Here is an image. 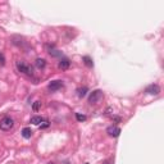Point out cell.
I'll return each instance as SVG.
<instances>
[{
  "label": "cell",
  "instance_id": "8",
  "mask_svg": "<svg viewBox=\"0 0 164 164\" xmlns=\"http://www.w3.org/2000/svg\"><path fill=\"white\" fill-rule=\"evenodd\" d=\"M35 67L37 69H44L46 67V60L42 59V58H37V59L35 60Z\"/></svg>",
  "mask_w": 164,
  "mask_h": 164
},
{
  "label": "cell",
  "instance_id": "17",
  "mask_svg": "<svg viewBox=\"0 0 164 164\" xmlns=\"http://www.w3.org/2000/svg\"><path fill=\"white\" fill-rule=\"evenodd\" d=\"M5 63V59H4V55L0 54V64H4Z\"/></svg>",
  "mask_w": 164,
  "mask_h": 164
},
{
  "label": "cell",
  "instance_id": "13",
  "mask_svg": "<svg viewBox=\"0 0 164 164\" xmlns=\"http://www.w3.org/2000/svg\"><path fill=\"white\" fill-rule=\"evenodd\" d=\"M84 62H85V64L87 67H93L94 65V63H93V60H91L90 56H84Z\"/></svg>",
  "mask_w": 164,
  "mask_h": 164
},
{
  "label": "cell",
  "instance_id": "18",
  "mask_svg": "<svg viewBox=\"0 0 164 164\" xmlns=\"http://www.w3.org/2000/svg\"><path fill=\"white\" fill-rule=\"evenodd\" d=\"M104 164H113V162H112V160H109V162H105Z\"/></svg>",
  "mask_w": 164,
  "mask_h": 164
},
{
  "label": "cell",
  "instance_id": "6",
  "mask_svg": "<svg viewBox=\"0 0 164 164\" xmlns=\"http://www.w3.org/2000/svg\"><path fill=\"white\" fill-rule=\"evenodd\" d=\"M145 93L149 94V95H158L160 93V87H159L158 85H150L149 87H146Z\"/></svg>",
  "mask_w": 164,
  "mask_h": 164
},
{
  "label": "cell",
  "instance_id": "2",
  "mask_svg": "<svg viewBox=\"0 0 164 164\" xmlns=\"http://www.w3.org/2000/svg\"><path fill=\"white\" fill-rule=\"evenodd\" d=\"M14 126V119L11 117H4L2 120H0V129L2 131H11Z\"/></svg>",
  "mask_w": 164,
  "mask_h": 164
},
{
  "label": "cell",
  "instance_id": "10",
  "mask_svg": "<svg viewBox=\"0 0 164 164\" xmlns=\"http://www.w3.org/2000/svg\"><path fill=\"white\" fill-rule=\"evenodd\" d=\"M87 87L86 86H84V87H80V89H77V95H78V98L82 99V98H85L86 94H87Z\"/></svg>",
  "mask_w": 164,
  "mask_h": 164
},
{
  "label": "cell",
  "instance_id": "16",
  "mask_svg": "<svg viewBox=\"0 0 164 164\" xmlns=\"http://www.w3.org/2000/svg\"><path fill=\"white\" fill-rule=\"evenodd\" d=\"M50 126V123L47 122V120H44V122H42V124H40V128L42 129V128H47Z\"/></svg>",
  "mask_w": 164,
  "mask_h": 164
},
{
  "label": "cell",
  "instance_id": "14",
  "mask_svg": "<svg viewBox=\"0 0 164 164\" xmlns=\"http://www.w3.org/2000/svg\"><path fill=\"white\" fill-rule=\"evenodd\" d=\"M49 54L53 55V56H59L60 53L58 51V50H55V49H53V47H50V49H49Z\"/></svg>",
  "mask_w": 164,
  "mask_h": 164
},
{
  "label": "cell",
  "instance_id": "19",
  "mask_svg": "<svg viewBox=\"0 0 164 164\" xmlns=\"http://www.w3.org/2000/svg\"><path fill=\"white\" fill-rule=\"evenodd\" d=\"M49 164H54V163H49Z\"/></svg>",
  "mask_w": 164,
  "mask_h": 164
},
{
  "label": "cell",
  "instance_id": "1",
  "mask_svg": "<svg viewBox=\"0 0 164 164\" xmlns=\"http://www.w3.org/2000/svg\"><path fill=\"white\" fill-rule=\"evenodd\" d=\"M17 69L26 76H30V77L33 76V67L26 63L25 60H17Z\"/></svg>",
  "mask_w": 164,
  "mask_h": 164
},
{
  "label": "cell",
  "instance_id": "15",
  "mask_svg": "<svg viewBox=\"0 0 164 164\" xmlns=\"http://www.w3.org/2000/svg\"><path fill=\"white\" fill-rule=\"evenodd\" d=\"M76 118H77L78 122H84V120H86V115L80 114V113H76Z\"/></svg>",
  "mask_w": 164,
  "mask_h": 164
},
{
  "label": "cell",
  "instance_id": "20",
  "mask_svg": "<svg viewBox=\"0 0 164 164\" xmlns=\"http://www.w3.org/2000/svg\"><path fill=\"white\" fill-rule=\"evenodd\" d=\"M85 164H89V163H85Z\"/></svg>",
  "mask_w": 164,
  "mask_h": 164
},
{
  "label": "cell",
  "instance_id": "5",
  "mask_svg": "<svg viewBox=\"0 0 164 164\" xmlns=\"http://www.w3.org/2000/svg\"><path fill=\"white\" fill-rule=\"evenodd\" d=\"M107 133L112 137H118L119 133H120V128L117 127V126H110V127L107 128Z\"/></svg>",
  "mask_w": 164,
  "mask_h": 164
},
{
  "label": "cell",
  "instance_id": "12",
  "mask_svg": "<svg viewBox=\"0 0 164 164\" xmlns=\"http://www.w3.org/2000/svg\"><path fill=\"white\" fill-rule=\"evenodd\" d=\"M41 105H42V103H41L40 100L35 101V103H33V105H32V109H33V112H37V110L41 108Z\"/></svg>",
  "mask_w": 164,
  "mask_h": 164
},
{
  "label": "cell",
  "instance_id": "7",
  "mask_svg": "<svg viewBox=\"0 0 164 164\" xmlns=\"http://www.w3.org/2000/svg\"><path fill=\"white\" fill-rule=\"evenodd\" d=\"M69 65H71V62H69V59H67V58H62L59 64H58V67H59L60 69H68Z\"/></svg>",
  "mask_w": 164,
  "mask_h": 164
},
{
  "label": "cell",
  "instance_id": "3",
  "mask_svg": "<svg viewBox=\"0 0 164 164\" xmlns=\"http://www.w3.org/2000/svg\"><path fill=\"white\" fill-rule=\"evenodd\" d=\"M103 96H104L103 91H100V90H95V91H93V93L90 94V96H89V103H90L91 105L99 104L100 101H101V99H103Z\"/></svg>",
  "mask_w": 164,
  "mask_h": 164
},
{
  "label": "cell",
  "instance_id": "11",
  "mask_svg": "<svg viewBox=\"0 0 164 164\" xmlns=\"http://www.w3.org/2000/svg\"><path fill=\"white\" fill-rule=\"evenodd\" d=\"M42 122H44V119H42L41 117H38V115H35V117L31 118V123L35 124V126H40Z\"/></svg>",
  "mask_w": 164,
  "mask_h": 164
},
{
  "label": "cell",
  "instance_id": "9",
  "mask_svg": "<svg viewBox=\"0 0 164 164\" xmlns=\"http://www.w3.org/2000/svg\"><path fill=\"white\" fill-rule=\"evenodd\" d=\"M32 129L30 128V127H25L22 129V136L25 137V138H31V136H32Z\"/></svg>",
  "mask_w": 164,
  "mask_h": 164
},
{
  "label": "cell",
  "instance_id": "4",
  "mask_svg": "<svg viewBox=\"0 0 164 164\" xmlns=\"http://www.w3.org/2000/svg\"><path fill=\"white\" fill-rule=\"evenodd\" d=\"M62 87H63V82H62V81H53V82H50V84H49V86H47V89H49L51 93L60 90Z\"/></svg>",
  "mask_w": 164,
  "mask_h": 164
}]
</instances>
